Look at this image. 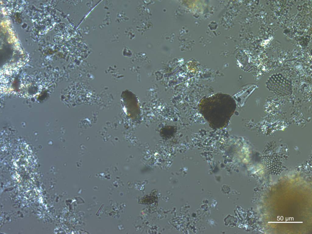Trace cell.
<instances>
[{
	"instance_id": "1",
	"label": "cell",
	"mask_w": 312,
	"mask_h": 234,
	"mask_svg": "<svg viewBox=\"0 0 312 234\" xmlns=\"http://www.w3.org/2000/svg\"><path fill=\"white\" fill-rule=\"evenodd\" d=\"M265 84L268 89L276 95L285 96L290 95L292 93L291 82L280 73L275 74L271 76Z\"/></svg>"
}]
</instances>
